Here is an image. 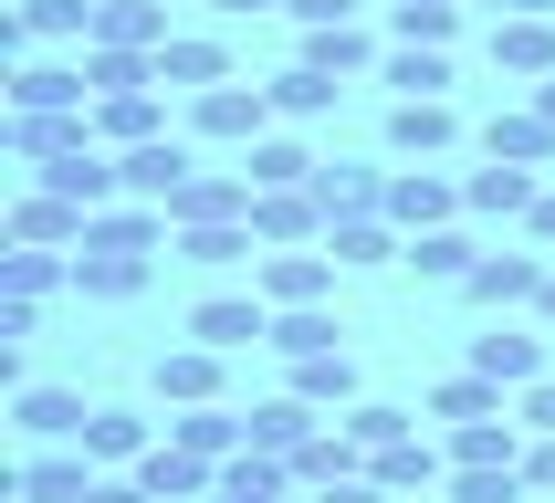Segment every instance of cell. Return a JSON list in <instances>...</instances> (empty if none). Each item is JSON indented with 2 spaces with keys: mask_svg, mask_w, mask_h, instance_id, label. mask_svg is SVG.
Segmentation results:
<instances>
[{
  "mask_svg": "<svg viewBox=\"0 0 555 503\" xmlns=\"http://www.w3.org/2000/svg\"><path fill=\"white\" fill-rule=\"evenodd\" d=\"M451 22H462V11H451V0H399V42H451Z\"/></svg>",
  "mask_w": 555,
  "mask_h": 503,
  "instance_id": "cell-42",
  "label": "cell"
},
{
  "mask_svg": "<svg viewBox=\"0 0 555 503\" xmlns=\"http://www.w3.org/2000/svg\"><path fill=\"white\" fill-rule=\"evenodd\" d=\"M157 85L210 94V85H231V53H220L210 31H168V42H157Z\"/></svg>",
  "mask_w": 555,
  "mask_h": 503,
  "instance_id": "cell-7",
  "label": "cell"
},
{
  "mask_svg": "<svg viewBox=\"0 0 555 503\" xmlns=\"http://www.w3.org/2000/svg\"><path fill=\"white\" fill-rule=\"evenodd\" d=\"M534 305H545V325H555V273H545V294H534Z\"/></svg>",
  "mask_w": 555,
  "mask_h": 503,
  "instance_id": "cell-51",
  "label": "cell"
},
{
  "mask_svg": "<svg viewBox=\"0 0 555 503\" xmlns=\"http://www.w3.org/2000/svg\"><path fill=\"white\" fill-rule=\"evenodd\" d=\"M482 147L514 157V168H545V157H555V116H493V126H482Z\"/></svg>",
  "mask_w": 555,
  "mask_h": 503,
  "instance_id": "cell-28",
  "label": "cell"
},
{
  "mask_svg": "<svg viewBox=\"0 0 555 503\" xmlns=\"http://www.w3.org/2000/svg\"><path fill=\"white\" fill-rule=\"evenodd\" d=\"M525 482H545V493H555V430H545V440L525 451Z\"/></svg>",
  "mask_w": 555,
  "mask_h": 503,
  "instance_id": "cell-46",
  "label": "cell"
},
{
  "mask_svg": "<svg viewBox=\"0 0 555 503\" xmlns=\"http://www.w3.org/2000/svg\"><path fill=\"white\" fill-rule=\"evenodd\" d=\"M251 231H262L273 252L314 242V231H325V199H314V179H305V189H251Z\"/></svg>",
  "mask_w": 555,
  "mask_h": 503,
  "instance_id": "cell-2",
  "label": "cell"
},
{
  "mask_svg": "<svg viewBox=\"0 0 555 503\" xmlns=\"http://www.w3.org/2000/svg\"><path fill=\"white\" fill-rule=\"evenodd\" d=\"M294 399H357V367H346V346H325V357H294Z\"/></svg>",
  "mask_w": 555,
  "mask_h": 503,
  "instance_id": "cell-37",
  "label": "cell"
},
{
  "mask_svg": "<svg viewBox=\"0 0 555 503\" xmlns=\"http://www.w3.org/2000/svg\"><path fill=\"white\" fill-rule=\"evenodd\" d=\"M451 137H462V126H451L440 94H399V116H388V147H399V157H440Z\"/></svg>",
  "mask_w": 555,
  "mask_h": 503,
  "instance_id": "cell-12",
  "label": "cell"
},
{
  "mask_svg": "<svg viewBox=\"0 0 555 503\" xmlns=\"http://www.w3.org/2000/svg\"><path fill=\"white\" fill-rule=\"evenodd\" d=\"M430 451H409V440H388V451H377V482H388V493H409V482H430Z\"/></svg>",
  "mask_w": 555,
  "mask_h": 503,
  "instance_id": "cell-44",
  "label": "cell"
},
{
  "mask_svg": "<svg viewBox=\"0 0 555 503\" xmlns=\"http://www.w3.org/2000/svg\"><path fill=\"white\" fill-rule=\"evenodd\" d=\"M157 116H168V105H157L147 85H137V94H105V105H94V137H116V147H147Z\"/></svg>",
  "mask_w": 555,
  "mask_h": 503,
  "instance_id": "cell-29",
  "label": "cell"
},
{
  "mask_svg": "<svg viewBox=\"0 0 555 503\" xmlns=\"http://www.w3.org/2000/svg\"><path fill=\"white\" fill-rule=\"evenodd\" d=\"M462 199H472V210H503V220H514V210H534L545 189H534V168H514V157H493V168H482V179H472Z\"/></svg>",
  "mask_w": 555,
  "mask_h": 503,
  "instance_id": "cell-31",
  "label": "cell"
},
{
  "mask_svg": "<svg viewBox=\"0 0 555 503\" xmlns=\"http://www.w3.org/2000/svg\"><path fill=\"white\" fill-rule=\"evenodd\" d=\"M94 409L74 399V388H22V440H63V430H85Z\"/></svg>",
  "mask_w": 555,
  "mask_h": 503,
  "instance_id": "cell-34",
  "label": "cell"
},
{
  "mask_svg": "<svg viewBox=\"0 0 555 503\" xmlns=\"http://www.w3.org/2000/svg\"><path fill=\"white\" fill-rule=\"evenodd\" d=\"M74 440H85V462H147V420H126V409H94Z\"/></svg>",
  "mask_w": 555,
  "mask_h": 503,
  "instance_id": "cell-30",
  "label": "cell"
},
{
  "mask_svg": "<svg viewBox=\"0 0 555 503\" xmlns=\"http://www.w3.org/2000/svg\"><path fill=\"white\" fill-rule=\"evenodd\" d=\"M74 147H94V116H11V157H31V168H53Z\"/></svg>",
  "mask_w": 555,
  "mask_h": 503,
  "instance_id": "cell-14",
  "label": "cell"
},
{
  "mask_svg": "<svg viewBox=\"0 0 555 503\" xmlns=\"http://www.w3.org/2000/svg\"><path fill=\"white\" fill-rule=\"evenodd\" d=\"M314 199H325V220H357V210H388V179L377 168H314Z\"/></svg>",
  "mask_w": 555,
  "mask_h": 503,
  "instance_id": "cell-25",
  "label": "cell"
},
{
  "mask_svg": "<svg viewBox=\"0 0 555 503\" xmlns=\"http://www.w3.org/2000/svg\"><path fill=\"white\" fill-rule=\"evenodd\" d=\"M409 273L420 283H472V262H482V252L462 242V231H409V252H399Z\"/></svg>",
  "mask_w": 555,
  "mask_h": 503,
  "instance_id": "cell-21",
  "label": "cell"
},
{
  "mask_svg": "<svg viewBox=\"0 0 555 503\" xmlns=\"http://www.w3.org/2000/svg\"><path fill=\"white\" fill-rule=\"evenodd\" d=\"M251 451H273V462H305V451H314V399H273V409H251Z\"/></svg>",
  "mask_w": 555,
  "mask_h": 503,
  "instance_id": "cell-16",
  "label": "cell"
},
{
  "mask_svg": "<svg viewBox=\"0 0 555 503\" xmlns=\"http://www.w3.org/2000/svg\"><path fill=\"white\" fill-rule=\"evenodd\" d=\"M451 199H462V189L430 179V168H399V179H388V220H399V231H440V220H451Z\"/></svg>",
  "mask_w": 555,
  "mask_h": 503,
  "instance_id": "cell-13",
  "label": "cell"
},
{
  "mask_svg": "<svg viewBox=\"0 0 555 503\" xmlns=\"http://www.w3.org/2000/svg\"><path fill=\"white\" fill-rule=\"evenodd\" d=\"M85 63H22L11 74V116H63V105H85Z\"/></svg>",
  "mask_w": 555,
  "mask_h": 503,
  "instance_id": "cell-8",
  "label": "cell"
},
{
  "mask_svg": "<svg viewBox=\"0 0 555 503\" xmlns=\"http://www.w3.org/2000/svg\"><path fill=\"white\" fill-rule=\"evenodd\" d=\"M440 420H493V409H503V388H493V377H482V367H472V377H451V388H440Z\"/></svg>",
  "mask_w": 555,
  "mask_h": 503,
  "instance_id": "cell-41",
  "label": "cell"
},
{
  "mask_svg": "<svg viewBox=\"0 0 555 503\" xmlns=\"http://www.w3.org/2000/svg\"><path fill=\"white\" fill-rule=\"evenodd\" d=\"M388 85H399V94H440V85H451L440 42H399V53H388Z\"/></svg>",
  "mask_w": 555,
  "mask_h": 503,
  "instance_id": "cell-38",
  "label": "cell"
},
{
  "mask_svg": "<svg viewBox=\"0 0 555 503\" xmlns=\"http://www.w3.org/2000/svg\"><path fill=\"white\" fill-rule=\"evenodd\" d=\"M503 11H555V0H503Z\"/></svg>",
  "mask_w": 555,
  "mask_h": 503,
  "instance_id": "cell-52",
  "label": "cell"
},
{
  "mask_svg": "<svg viewBox=\"0 0 555 503\" xmlns=\"http://www.w3.org/2000/svg\"><path fill=\"white\" fill-rule=\"evenodd\" d=\"M283 482H294V462H273V451H242V462H220L210 503H283Z\"/></svg>",
  "mask_w": 555,
  "mask_h": 503,
  "instance_id": "cell-18",
  "label": "cell"
},
{
  "mask_svg": "<svg viewBox=\"0 0 555 503\" xmlns=\"http://www.w3.org/2000/svg\"><path fill=\"white\" fill-rule=\"evenodd\" d=\"M210 11H273V0H210Z\"/></svg>",
  "mask_w": 555,
  "mask_h": 503,
  "instance_id": "cell-49",
  "label": "cell"
},
{
  "mask_svg": "<svg viewBox=\"0 0 555 503\" xmlns=\"http://www.w3.org/2000/svg\"><path fill=\"white\" fill-rule=\"evenodd\" d=\"M534 116H555V74H545V94H534Z\"/></svg>",
  "mask_w": 555,
  "mask_h": 503,
  "instance_id": "cell-50",
  "label": "cell"
},
{
  "mask_svg": "<svg viewBox=\"0 0 555 503\" xmlns=\"http://www.w3.org/2000/svg\"><path fill=\"white\" fill-rule=\"evenodd\" d=\"M325 252H336V273H377V262H399V220L388 210H357V220H325Z\"/></svg>",
  "mask_w": 555,
  "mask_h": 503,
  "instance_id": "cell-4",
  "label": "cell"
},
{
  "mask_svg": "<svg viewBox=\"0 0 555 503\" xmlns=\"http://www.w3.org/2000/svg\"><path fill=\"white\" fill-rule=\"evenodd\" d=\"M262 94H273V116H325V105H336V74H314V63H283Z\"/></svg>",
  "mask_w": 555,
  "mask_h": 503,
  "instance_id": "cell-35",
  "label": "cell"
},
{
  "mask_svg": "<svg viewBox=\"0 0 555 503\" xmlns=\"http://www.w3.org/2000/svg\"><path fill=\"white\" fill-rule=\"evenodd\" d=\"M493 63H514V74H555V11H514V22L493 31Z\"/></svg>",
  "mask_w": 555,
  "mask_h": 503,
  "instance_id": "cell-19",
  "label": "cell"
},
{
  "mask_svg": "<svg viewBox=\"0 0 555 503\" xmlns=\"http://www.w3.org/2000/svg\"><path fill=\"white\" fill-rule=\"evenodd\" d=\"M262 116H273V94H262V85H210L199 105H189V126H199V137H242V147L262 137Z\"/></svg>",
  "mask_w": 555,
  "mask_h": 503,
  "instance_id": "cell-5",
  "label": "cell"
},
{
  "mask_svg": "<svg viewBox=\"0 0 555 503\" xmlns=\"http://www.w3.org/2000/svg\"><path fill=\"white\" fill-rule=\"evenodd\" d=\"M325 283H336V252H273V262H262V294H273V305H314Z\"/></svg>",
  "mask_w": 555,
  "mask_h": 503,
  "instance_id": "cell-20",
  "label": "cell"
},
{
  "mask_svg": "<svg viewBox=\"0 0 555 503\" xmlns=\"http://www.w3.org/2000/svg\"><path fill=\"white\" fill-rule=\"evenodd\" d=\"M85 42H116V53H157L168 42V11L157 0H94V31Z\"/></svg>",
  "mask_w": 555,
  "mask_h": 503,
  "instance_id": "cell-11",
  "label": "cell"
},
{
  "mask_svg": "<svg viewBox=\"0 0 555 503\" xmlns=\"http://www.w3.org/2000/svg\"><path fill=\"white\" fill-rule=\"evenodd\" d=\"M85 503H157V493H147V482H94Z\"/></svg>",
  "mask_w": 555,
  "mask_h": 503,
  "instance_id": "cell-47",
  "label": "cell"
},
{
  "mask_svg": "<svg viewBox=\"0 0 555 503\" xmlns=\"http://www.w3.org/2000/svg\"><path fill=\"white\" fill-rule=\"evenodd\" d=\"M11 493H31V503H85V493H94V472H85V462H63V451H42V462L11 472Z\"/></svg>",
  "mask_w": 555,
  "mask_h": 503,
  "instance_id": "cell-27",
  "label": "cell"
},
{
  "mask_svg": "<svg viewBox=\"0 0 555 503\" xmlns=\"http://www.w3.org/2000/svg\"><path fill=\"white\" fill-rule=\"evenodd\" d=\"M472 367L493 377V388H534V377H545V346H534V336H503V325H493V336L472 346Z\"/></svg>",
  "mask_w": 555,
  "mask_h": 503,
  "instance_id": "cell-23",
  "label": "cell"
},
{
  "mask_svg": "<svg viewBox=\"0 0 555 503\" xmlns=\"http://www.w3.org/2000/svg\"><path fill=\"white\" fill-rule=\"evenodd\" d=\"M74 283L85 294H137L147 283V252H74Z\"/></svg>",
  "mask_w": 555,
  "mask_h": 503,
  "instance_id": "cell-36",
  "label": "cell"
},
{
  "mask_svg": "<svg viewBox=\"0 0 555 503\" xmlns=\"http://www.w3.org/2000/svg\"><path fill=\"white\" fill-rule=\"evenodd\" d=\"M273 346H283V357H325V346H336V325H325L314 305H283V314H273Z\"/></svg>",
  "mask_w": 555,
  "mask_h": 503,
  "instance_id": "cell-39",
  "label": "cell"
},
{
  "mask_svg": "<svg viewBox=\"0 0 555 503\" xmlns=\"http://www.w3.org/2000/svg\"><path fill=\"white\" fill-rule=\"evenodd\" d=\"M451 462L462 472H525V420H462V430H451Z\"/></svg>",
  "mask_w": 555,
  "mask_h": 503,
  "instance_id": "cell-6",
  "label": "cell"
},
{
  "mask_svg": "<svg viewBox=\"0 0 555 503\" xmlns=\"http://www.w3.org/2000/svg\"><path fill=\"white\" fill-rule=\"evenodd\" d=\"M210 388H220V346H179V357H157V399L199 409Z\"/></svg>",
  "mask_w": 555,
  "mask_h": 503,
  "instance_id": "cell-24",
  "label": "cell"
},
{
  "mask_svg": "<svg viewBox=\"0 0 555 503\" xmlns=\"http://www.w3.org/2000/svg\"><path fill=\"white\" fill-rule=\"evenodd\" d=\"M63 31H94V0H22L11 11V42H63Z\"/></svg>",
  "mask_w": 555,
  "mask_h": 503,
  "instance_id": "cell-32",
  "label": "cell"
},
{
  "mask_svg": "<svg viewBox=\"0 0 555 503\" xmlns=\"http://www.w3.org/2000/svg\"><path fill=\"white\" fill-rule=\"evenodd\" d=\"M534 242H555V189H545V199H534Z\"/></svg>",
  "mask_w": 555,
  "mask_h": 503,
  "instance_id": "cell-48",
  "label": "cell"
},
{
  "mask_svg": "<svg viewBox=\"0 0 555 503\" xmlns=\"http://www.w3.org/2000/svg\"><path fill=\"white\" fill-rule=\"evenodd\" d=\"M525 430H555V377H534V388H525Z\"/></svg>",
  "mask_w": 555,
  "mask_h": 503,
  "instance_id": "cell-45",
  "label": "cell"
},
{
  "mask_svg": "<svg viewBox=\"0 0 555 503\" xmlns=\"http://www.w3.org/2000/svg\"><path fill=\"white\" fill-rule=\"evenodd\" d=\"M242 179H251V189H305L314 157L294 147V137H251V147H242Z\"/></svg>",
  "mask_w": 555,
  "mask_h": 503,
  "instance_id": "cell-26",
  "label": "cell"
},
{
  "mask_svg": "<svg viewBox=\"0 0 555 503\" xmlns=\"http://www.w3.org/2000/svg\"><path fill=\"white\" fill-rule=\"evenodd\" d=\"M137 482H147L157 503H199V493L220 482V472L199 462V451H179V440H168V451H147V462H137Z\"/></svg>",
  "mask_w": 555,
  "mask_h": 503,
  "instance_id": "cell-17",
  "label": "cell"
},
{
  "mask_svg": "<svg viewBox=\"0 0 555 503\" xmlns=\"http://www.w3.org/2000/svg\"><path fill=\"white\" fill-rule=\"evenodd\" d=\"M462 294L472 305H534V294H545V262H534V252H482Z\"/></svg>",
  "mask_w": 555,
  "mask_h": 503,
  "instance_id": "cell-10",
  "label": "cell"
},
{
  "mask_svg": "<svg viewBox=\"0 0 555 503\" xmlns=\"http://www.w3.org/2000/svg\"><path fill=\"white\" fill-rule=\"evenodd\" d=\"M189 336L199 346H273V314H262V294H210V305H189Z\"/></svg>",
  "mask_w": 555,
  "mask_h": 503,
  "instance_id": "cell-1",
  "label": "cell"
},
{
  "mask_svg": "<svg viewBox=\"0 0 555 503\" xmlns=\"http://www.w3.org/2000/svg\"><path fill=\"white\" fill-rule=\"evenodd\" d=\"M42 179H53L63 199H85V210H94V199H116V189H126V168H105V157H94V147H74V157H53Z\"/></svg>",
  "mask_w": 555,
  "mask_h": 503,
  "instance_id": "cell-33",
  "label": "cell"
},
{
  "mask_svg": "<svg viewBox=\"0 0 555 503\" xmlns=\"http://www.w3.org/2000/svg\"><path fill=\"white\" fill-rule=\"evenodd\" d=\"M0 273H11V294H22V305H42L63 262H53V252H42V242H11V262H0Z\"/></svg>",
  "mask_w": 555,
  "mask_h": 503,
  "instance_id": "cell-40",
  "label": "cell"
},
{
  "mask_svg": "<svg viewBox=\"0 0 555 503\" xmlns=\"http://www.w3.org/2000/svg\"><path fill=\"white\" fill-rule=\"evenodd\" d=\"M168 220L179 231H199V220H251V179L231 168V179H189L179 199H168Z\"/></svg>",
  "mask_w": 555,
  "mask_h": 503,
  "instance_id": "cell-15",
  "label": "cell"
},
{
  "mask_svg": "<svg viewBox=\"0 0 555 503\" xmlns=\"http://www.w3.org/2000/svg\"><path fill=\"white\" fill-rule=\"evenodd\" d=\"M346 440H357V451H388V440H409V420L377 409V399H357V409H346Z\"/></svg>",
  "mask_w": 555,
  "mask_h": 503,
  "instance_id": "cell-43",
  "label": "cell"
},
{
  "mask_svg": "<svg viewBox=\"0 0 555 503\" xmlns=\"http://www.w3.org/2000/svg\"><path fill=\"white\" fill-rule=\"evenodd\" d=\"M11 242H85V199H63V189H22L11 199Z\"/></svg>",
  "mask_w": 555,
  "mask_h": 503,
  "instance_id": "cell-9",
  "label": "cell"
},
{
  "mask_svg": "<svg viewBox=\"0 0 555 503\" xmlns=\"http://www.w3.org/2000/svg\"><path fill=\"white\" fill-rule=\"evenodd\" d=\"M116 168H126V199H157V210H168V199H179V189L199 179V168H189V147H179V137H147V147H126Z\"/></svg>",
  "mask_w": 555,
  "mask_h": 503,
  "instance_id": "cell-3",
  "label": "cell"
},
{
  "mask_svg": "<svg viewBox=\"0 0 555 503\" xmlns=\"http://www.w3.org/2000/svg\"><path fill=\"white\" fill-rule=\"evenodd\" d=\"M294 63H314V74H336V85H346V74H367V63H377V42L357 22H325V31H305V53H294Z\"/></svg>",
  "mask_w": 555,
  "mask_h": 503,
  "instance_id": "cell-22",
  "label": "cell"
}]
</instances>
